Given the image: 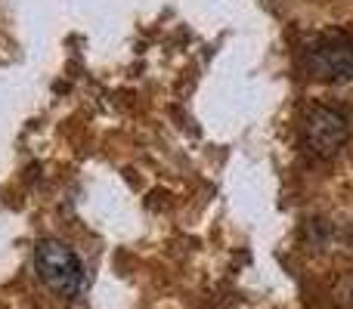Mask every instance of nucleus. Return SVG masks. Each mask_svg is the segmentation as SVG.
Wrapping results in <instances>:
<instances>
[{"label": "nucleus", "mask_w": 353, "mask_h": 309, "mask_svg": "<svg viewBox=\"0 0 353 309\" xmlns=\"http://www.w3.org/2000/svg\"><path fill=\"white\" fill-rule=\"evenodd\" d=\"M34 269L43 279V285L59 297H74L84 285V266H81L78 254L68 244L53 242V238L34 248Z\"/></svg>", "instance_id": "f257e3e1"}, {"label": "nucleus", "mask_w": 353, "mask_h": 309, "mask_svg": "<svg viewBox=\"0 0 353 309\" xmlns=\"http://www.w3.org/2000/svg\"><path fill=\"white\" fill-rule=\"evenodd\" d=\"M350 140V124L341 111L329 109V105H313L304 115V146L307 152L319 161H329L347 146Z\"/></svg>", "instance_id": "f03ea898"}, {"label": "nucleus", "mask_w": 353, "mask_h": 309, "mask_svg": "<svg viewBox=\"0 0 353 309\" xmlns=\"http://www.w3.org/2000/svg\"><path fill=\"white\" fill-rule=\"evenodd\" d=\"M307 74L323 84H344L353 78V41L323 37L307 50Z\"/></svg>", "instance_id": "7ed1b4c3"}]
</instances>
